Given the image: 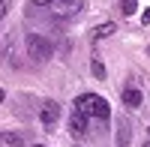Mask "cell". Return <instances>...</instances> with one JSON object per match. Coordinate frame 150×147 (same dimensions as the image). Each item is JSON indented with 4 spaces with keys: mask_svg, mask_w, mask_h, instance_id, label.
Returning <instances> with one entry per match:
<instances>
[{
    "mask_svg": "<svg viewBox=\"0 0 150 147\" xmlns=\"http://www.w3.org/2000/svg\"><path fill=\"white\" fill-rule=\"evenodd\" d=\"M75 111H81L84 117H96V120H108L111 117V105L96 93H81L75 99Z\"/></svg>",
    "mask_w": 150,
    "mask_h": 147,
    "instance_id": "obj_1",
    "label": "cell"
},
{
    "mask_svg": "<svg viewBox=\"0 0 150 147\" xmlns=\"http://www.w3.org/2000/svg\"><path fill=\"white\" fill-rule=\"evenodd\" d=\"M24 45H27V57H33L36 63H45L51 57V42L42 33H27L24 36Z\"/></svg>",
    "mask_w": 150,
    "mask_h": 147,
    "instance_id": "obj_2",
    "label": "cell"
},
{
    "mask_svg": "<svg viewBox=\"0 0 150 147\" xmlns=\"http://www.w3.org/2000/svg\"><path fill=\"white\" fill-rule=\"evenodd\" d=\"M120 99H123V105H129V108H138V105H141V90L129 84V87H123Z\"/></svg>",
    "mask_w": 150,
    "mask_h": 147,
    "instance_id": "obj_3",
    "label": "cell"
},
{
    "mask_svg": "<svg viewBox=\"0 0 150 147\" xmlns=\"http://www.w3.org/2000/svg\"><path fill=\"white\" fill-rule=\"evenodd\" d=\"M57 117H60V105H57V102H45V105H42V114H39V120H42L45 126H51Z\"/></svg>",
    "mask_w": 150,
    "mask_h": 147,
    "instance_id": "obj_4",
    "label": "cell"
},
{
    "mask_svg": "<svg viewBox=\"0 0 150 147\" xmlns=\"http://www.w3.org/2000/svg\"><path fill=\"white\" fill-rule=\"evenodd\" d=\"M69 132H72V135H84V132H87V117H84L81 111H72V117H69Z\"/></svg>",
    "mask_w": 150,
    "mask_h": 147,
    "instance_id": "obj_5",
    "label": "cell"
},
{
    "mask_svg": "<svg viewBox=\"0 0 150 147\" xmlns=\"http://www.w3.org/2000/svg\"><path fill=\"white\" fill-rule=\"evenodd\" d=\"M129 138H132L129 123H120V126H117V147H129Z\"/></svg>",
    "mask_w": 150,
    "mask_h": 147,
    "instance_id": "obj_6",
    "label": "cell"
},
{
    "mask_svg": "<svg viewBox=\"0 0 150 147\" xmlns=\"http://www.w3.org/2000/svg\"><path fill=\"white\" fill-rule=\"evenodd\" d=\"M3 141H6V144H12V147H21V144H24V138L18 135V132H6Z\"/></svg>",
    "mask_w": 150,
    "mask_h": 147,
    "instance_id": "obj_7",
    "label": "cell"
},
{
    "mask_svg": "<svg viewBox=\"0 0 150 147\" xmlns=\"http://www.w3.org/2000/svg\"><path fill=\"white\" fill-rule=\"evenodd\" d=\"M111 33H114V24H111V21H105V24L96 27V36H111Z\"/></svg>",
    "mask_w": 150,
    "mask_h": 147,
    "instance_id": "obj_8",
    "label": "cell"
},
{
    "mask_svg": "<svg viewBox=\"0 0 150 147\" xmlns=\"http://www.w3.org/2000/svg\"><path fill=\"white\" fill-rule=\"evenodd\" d=\"M120 6H123V15H132L135 12V0H120Z\"/></svg>",
    "mask_w": 150,
    "mask_h": 147,
    "instance_id": "obj_9",
    "label": "cell"
},
{
    "mask_svg": "<svg viewBox=\"0 0 150 147\" xmlns=\"http://www.w3.org/2000/svg\"><path fill=\"white\" fill-rule=\"evenodd\" d=\"M93 75H96V78H102V75H105V66L99 63V60H96V63H93Z\"/></svg>",
    "mask_w": 150,
    "mask_h": 147,
    "instance_id": "obj_10",
    "label": "cell"
},
{
    "mask_svg": "<svg viewBox=\"0 0 150 147\" xmlns=\"http://www.w3.org/2000/svg\"><path fill=\"white\" fill-rule=\"evenodd\" d=\"M6 12H9V0H0V18H6Z\"/></svg>",
    "mask_w": 150,
    "mask_h": 147,
    "instance_id": "obj_11",
    "label": "cell"
},
{
    "mask_svg": "<svg viewBox=\"0 0 150 147\" xmlns=\"http://www.w3.org/2000/svg\"><path fill=\"white\" fill-rule=\"evenodd\" d=\"M36 6H48V3H54V0H33Z\"/></svg>",
    "mask_w": 150,
    "mask_h": 147,
    "instance_id": "obj_12",
    "label": "cell"
},
{
    "mask_svg": "<svg viewBox=\"0 0 150 147\" xmlns=\"http://www.w3.org/2000/svg\"><path fill=\"white\" fill-rule=\"evenodd\" d=\"M144 24H150V9H147V12H144Z\"/></svg>",
    "mask_w": 150,
    "mask_h": 147,
    "instance_id": "obj_13",
    "label": "cell"
},
{
    "mask_svg": "<svg viewBox=\"0 0 150 147\" xmlns=\"http://www.w3.org/2000/svg\"><path fill=\"white\" fill-rule=\"evenodd\" d=\"M0 99H3V90H0Z\"/></svg>",
    "mask_w": 150,
    "mask_h": 147,
    "instance_id": "obj_14",
    "label": "cell"
},
{
    "mask_svg": "<svg viewBox=\"0 0 150 147\" xmlns=\"http://www.w3.org/2000/svg\"><path fill=\"white\" fill-rule=\"evenodd\" d=\"M33 147H42V144H33Z\"/></svg>",
    "mask_w": 150,
    "mask_h": 147,
    "instance_id": "obj_15",
    "label": "cell"
},
{
    "mask_svg": "<svg viewBox=\"0 0 150 147\" xmlns=\"http://www.w3.org/2000/svg\"><path fill=\"white\" fill-rule=\"evenodd\" d=\"M144 147H150V141H147V144H144Z\"/></svg>",
    "mask_w": 150,
    "mask_h": 147,
    "instance_id": "obj_16",
    "label": "cell"
}]
</instances>
